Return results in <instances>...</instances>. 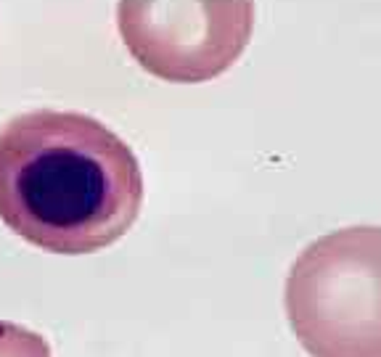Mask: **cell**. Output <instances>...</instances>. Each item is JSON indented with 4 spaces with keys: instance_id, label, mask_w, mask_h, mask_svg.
I'll use <instances>...</instances> for the list:
<instances>
[{
    "instance_id": "obj_2",
    "label": "cell",
    "mask_w": 381,
    "mask_h": 357,
    "mask_svg": "<svg viewBox=\"0 0 381 357\" xmlns=\"http://www.w3.org/2000/svg\"><path fill=\"white\" fill-rule=\"evenodd\" d=\"M286 315L313 357H381V228L307 243L286 278Z\"/></svg>"
},
{
    "instance_id": "obj_1",
    "label": "cell",
    "mask_w": 381,
    "mask_h": 357,
    "mask_svg": "<svg viewBox=\"0 0 381 357\" xmlns=\"http://www.w3.org/2000/svg\"><path fill=\"white\" fill-rule=\"evenodd\" d=\"M140 204L133 148L96 116L40 109L0 130V220L32 246L106 249L136 225Z\"/></svg>"
},
{
    "instance_id": "obj_4",
    "label": "cell",
    "mask_w": 381,
    "mask_h": 357,
    "mask_svg": "<svg viewBox=\"0 0 381 357\" xmlns=\"http://www.w3.org/2000/svg\"><path fill=\"white\" fill-rule=\"evenodd\" d=\"M0 357H50V347L35 331L0 320Z\"/></svg>"
},
{
    "instance_id": "obj_3",
    "label": "cell",
    "mask_w": 381,
    "mask_h": 357,
    "mask_svg": "<svg viewBox=\"0 0 381 357\" xmlns=\"http://www.w3.org/2000/svg\"><path fill=\"white\" fill-rule=\"evenodd\" d=\"M117 27L138 67L165 82H206L233 67L254 29L252 0H119Z\"/></svg>"
}]
</instances>
